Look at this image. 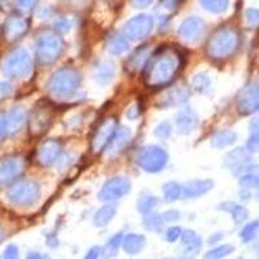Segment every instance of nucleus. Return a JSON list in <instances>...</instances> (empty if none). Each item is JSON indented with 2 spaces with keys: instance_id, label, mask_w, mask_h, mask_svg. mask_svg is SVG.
<instances>
[{
  "instance_id": "1",
  "label": "nucleus",
  "mask_w": 259,
  "mask_h": 259,
  "mask_svg": "<svg viewBox=\"0 0 259 259\" xmlns=\"http://www.w3.org/2000/svg\"><path fill=\"white\" fill-rule=\"evenodd\" d=\"M182 66V53L174 47L162 46L148 59L145 64V84L152 89L166 87L177 78Z\"/></svg>"
},
{
  "instance_id": "2",
  "label": "nucleus",
  "mask_w": 259,
  "mask_h": 259,
  "mask_svg": "<svg viewBox=\"0 0 259 259\" xmlns=\"http://www.w3.org/2000/svg\"><path fill=\"white\" fill-rule=\"evenodd\" d=\"M240 46V34L233 27L224 26L211 34L207 40L206 53L212 60H223L232 56Z\"/></svg>"
},
{
  "instance_id": "3",
  "label": "nucleus",
  "mask_w": 259,
  "mask_h": 259,
  "mask_svg": "<svg viewBox=\"0 0 259 259\" xmlns=\"http://www.w3.org/2000/svg\"><path fill=\"white\" fill-rule=\"evenodd\" d=\"M80 84V75L75 69L62 68L52 74L47 83L51 96L57 100H66L73 96Z\"/></svg>"
},
{
  "instance_id": "4",
  "label": "nucleus",
  "mask_w": 259,
  "mask_h": 259,
  "mask_svg": "<svg viewBox=\"0 0 259 259\" xmlns=\"http://www.w3.org/2000/svg\"><path fill=\"white\" fill-rule=\"evenodd\" d=\"M6 75L15 79H24L32 73V59L30 53L24 48H18L7 56L3 64Z\"/></svg>"
},
{
  "instance_id": "5",
  "label": "nucleus",
  "mask_w": 259,
  "mask_h": 259,
  "mask_svg": "<svg viewBox=\"0 0 259 259\" xmlns=\"http://www.w3.org/2000/svg\"><path fill=\"white\" fill-rule=\"evenodd\" d=\"M62 40L52 32H43L36 39V57L41 65H51L61 56Z\"/></svg>"
},
{
  "instance_id": "6",
  "label": "nucleus",
  "mask_w": 259,
  "mask_h": 259,
  "mask_svg": "<svg viewBox=\"0 0 259 259\" xmlns=\"http://www.w3.org/2000/svg\"><path fill=\"white\" fill-rule=\"evenodd\" d=\"M136 162L147 172H158L167 163V153L157 145H148L139 152Z\"/></svg>"
},
{
  "instance_id": "7",
  "label": "nucleus",
  "mask_w": 259,
  "mask_h": 259,
  "mask_svg": "<svg viewBox=\"0 0 259 259\" xmlns=\"http://www.w3.org/2000/svg\"><path fill=\"white\" fill-rule=\"evenodd\" d=\"M40 194V189L35 182L16 183L8 191V200L17 206H31L35 203Z\"/></svg>"
},
{
  "instance_id": "8",
  "label": "nucleus",
  "mask_w": 259,
  "mask_h": 259,
  "mask_svg": "<svg viewBox=\"0 0 259 259\" xmlns=\"http://www.w3.org/2000/svg\"><path fill=\"white\" fill-rule=\"evenodd\" d=\"M118 128L117 119L114 117H109L104 119L99 126L95 128V133L91 139V149L95 154H100L109 145L110 140L114 136Z\"/></svg>"
},
{
  "instance_id": "9",
  "label": "nucleus",
  "mask_w": 259,
  "mask_h": 259,
  "mask_svg": "<svg viewBox=\"0 0 259 259\" xmlns=\"http://www.w3.org/2000/svg\"><path fill=\"white\" fill-rule=\"evenodd\" d=\"M53 121L52 108L47 103H39L30 114V134L40 136L50 128Z\"/></svg>"
},
{
  "instance_id": "10",
  "label": "nucleus",
  "mask_w": 259,
  "mask_h": 259,
  "mask_svg": "<svg viewBox=\"0 0 259 259\" xmlns=\"http://www.w3.org/2000/svg\"><path fill=\"white\" fill-rule=\"evenodd\" d=\"M26 167V161L21 156H8L0 161V186H7L20 178Z\"/></svg>"
},
{
  "instance_id": "11",
  "label": "nucleus",
  "mask_w": 259,
  "mask_h": 259,
  "mask_svg": "<svg viewBox=\"0 0 259 259\" xmlns=\"http://www.w3.org/2000/svg\"><path fill=\"white\" fill-rule=\"evenodd\" d=\"M153 18L150 16L139 15L124 24L123 35L128 39L140 40V39L149 35V32L153 30Z\"/></svg>"
},
{
  "instance_id": "12",
  "label": "nucleus",
  "mask_w": 259,
  "mask_h": 259,
  "mask_svg": "<svg viewBox=\"0 0 259 259\" xmlns=\"http://www.w3.org/2000/svg\"><path fill=\"white\" fill-rule=\"evenodd\" d=\"M237 112L242 115H249L259 109V91L255 82L249 83L240 91L236 104Z\"/></svg>"
},
{
  "instance_id": "13",
  "label": "nucleus",
  "mask_w": 259,
  "mask_h": 259,
  "mask_svg": "<svg viewBox=\"0 0 259 259\" xmlns=\"http://www.w3.org/2000/svg\"><path fill=\"white\" fill-rule=\"evenodd\" d=\"M131 189V183L126 178H113L109 182H106L104 187L101 188L99 197L101 201H114L118 198L123 197L124 194H127Z\"/></svg>"
},
{
  "instance_id": "14",
  "label": "nucleus",
  "mask_w": 259,
  "mask_h": 259,
  "mask_svg": "<svg viewBox=\"0 0 259 259\" xmlns=\"http://www.w3.org/2000/svg\"><path fill=\"white\" fill-rule=\"evenodd\" d=\"M205 30V24L200 17H189L180 25L178 34L187 43H194L200 40Z\"/></svg>"
},
{
  "instance_id": "15",
  "label": "nucleus",
  "mask_w": 259,
  "mask_h": 259,
  "mask_svg": "<svg viewBox=\"0 0 259 259\" xmlns=\"http://www.w3.org/2000/svg\"><path fill=\"white\" fill-rule=\"evenodd\" d=\"M61 153V144L57 140H46L41 143L36 152V159L39 165L50 166L56 161L57 157Z\"/></svg>"
},
{
  "instance_id": "16",
  "label": "nucleus",
  "mask_w": 259,
  "mask_h": 259,
  "mask_svg": "<svg viewBox=\"0 0 259 259\" xmlns=\"http://www.w3.org/2000/svg\"><path fill=\"white\" fill-rule=\"evenodd\" d=\"M29 29V20L20 15H13L8 17L4 25V35L8 40H17L24 35Z\"/></svg>"
},
{
  "instance_id": "17",
  "label": "nucleus",
  "mask_w": 259,
  "mask_h": 259,
  "mask_svg": "<svg viewBox=\"0 0 259 259\" xmlns=\"http://www.w3.org/2000/svg\"><path fill=\"white\" fill-rule=\"evenodd\" d=\"M26 122V112L22 106H15L7 117V133L11 135L20 133Z\"/></svg>"
},
{
  "instance_id": "18",
  "label": "nucleus",
  "mask_w": 259,
  "mask_h": 259,
  "mask_svg": "<svg viewBox=\"0 0 259 259\" xmlns=\"http://www.w3.org/2000/svg\"><path fill=\"white\" fill-rule=\"evenodd\" d=\"M211 180H194V182L187 183L186 186L182 187V196L187 198L200 197L212 188Z\"/></svg>"
},
{
  "instance_id": "19",
  "label": "nucleus",
  "mask_w": 259,
  "mask_h": 259,
  "mask_svg": "<svg viewBox=\"0 0 259 259\" xmlns=\"http://www.w3.org/2000/svg\"><path fill=\"white\" fill-rule=\"evenodd\" d=\"M198 124L197 114L191 109H184L178 113L177 126L180 134H191Z\"/></svg>"
},
{
  "instance_id": "20",
  "label": "nucleus",
  "mask_w": 259,
  "mask_h": 259,
  "mask_svg": "<svg viewBox=\"0 0 259 259\" xmlns=\"http://www.w3.org/2000/svg\"><path fill=\"white\" fill-rule=\"evenodd\" d=\"M115 75V66L110 61H101L95 66L94 78L99 84L105 85L113 80Z\"/></svg>"
},
{
  "instance_id": "21",
  "label": "nucleus",
  "mask_w": 259,
  "mask_h": 259,
  "mask_svg": "<svg viewBox=\"0 0 259 259\" xmlns=\"http://www.w3.org/2000/svg\"><path fill=\"white\" fill-rule=\"evenodd\" d=\"M130 138H131V133H130V130L127 127H122V128L117 130L109 143V156L113 157L121 153L124 147L130 143Z\"/></svg>"
},
{
  "instance_id": "22",
  "label": "nucleus",
  "mask_w": 259,
  "mask_h": 259,
  "mask_svg": "<svg viewBox=\"0 0 259 259\" xmlns=\"http://www.w3.org/2000/svg\"><path fill=\"white\" fill-rule=\"evenodd\" d=\"M150 57L149 48L148 47H142L136 50L135 52L128 57V61H127V69L130 71H138L140 69H143L147 64L148 59Z\"/></svg>"
},
{
  "instance_id": "23",
  "label": "nucleus",
  "mask_w": 259,
  "mask_h": 259,
  "mask_svg": "<svg viewBox=\"0 0 259 259\" xmlns=\"http://www.w3.org/2000/svg\"><path fill=\"white\" fill-rule=\"evenodd\" d=\"M122 246H123L124 251L131 255L138 254L145 246V237L143 235H138V233H130L122 239Z\"/></svg>"
},
{
  "instance_id": "24",
  "label": "nucleus",
  "mask_w": 259,
  "mask_h": 259,
  "mask_svg": "<svg viewBox=\"0 0 259 259\" xmlns=\"http://www.w3.org/2000/svg\"><path fill=\"white\" fill-rule=\"evenodd\" d=\"M249 161H250V153L245 148H239V149L232 150L226 157V165L228 167L233 168V170H237V168L242 167Z\"/></svg>"
},
{
  "instance_id": "25",
  "label": "nucleus",
  "mask_w": 259,
  "mask_h": 259,
  "mask_svg": "<svg viewBox=\"0 0 259 259\" xmlns=\"http://www.w3.org/2000/svg\"><path fill=\"white\" fill-rule=\"evenodd\" d=\"M188 97H189L188 90L184 89V87H179V89H175L171 92H168V94L162 99V103L159 104V106L179 105V104L188 100Z\"/></svg>"
},
{
  "instance_id": "26",
  "label": "nucleus",
  "mask_w": 259,
  "mask_h": 259,
  "mask_svg": "<svg viewBox=\"0 0 259 259\" xmlns=\"http://www.w3.org/2000/svg\"><path fill=\"white\" fill-rule=\"evenodd\" d=\"M106 47L113 55H121L124 51L128 50V40L121 34H112L106 40Z\"/></svg>"
},
{
  "instance_id": "27",
  "label": "nucleus",
  "mask_w": 259,
  "mask_h": 259,
  "mask_svg": "<svg viewBox=\"0 0 259 259\" xmlns=\"http://www.w3.org/2000/svg\"><path fill=\"white\" fill-rule=\"evenodd\" d=\"M183 245L186 247V253L196 254L201 249V237L193 231H186L182 235Z\"/></svg>"
},
{
  "instance_id": "28",
  "label": "nucleus",
  "mask_w": 259,
  "mask_h": 259,
  "mask_svg": "<svg viewBox=\"0 0 259 259\" xmlns=\"http://www.w3.org/2000/svg\"><path fill=\"white\" fill-rule=\"evenodd\" d=\"M236 139H237V135H236V133H233L232 130H223V131H219L212 136L211 144L215 148L228 147L236 142Z\"/></svg>"
},
{
  "instance_id": "29",
  "label": "nucleus",
  "mask_w": 259,
  "mask_h": 259,
  "mask_svg": "<svg viewBox=\"0 0 259 259\" xmlns=\"http://www.w3.org/2000/svg\"><path fill=\"white\" fill-rule=\"evenodd\" d=\"M115 215V207L114 206H103L99 211L95 214L94 217V224L96 227H104L106 224H109V222L114 218Z\"/></svg>"
},
{
  "instance_id": "30",
  "label": "nucleus",
  "mask_w": 259,
  "mask_h": 259,
  "mask_svg": "<svg viewBox=\"0 0 259 259\" xmlns=\"http://www.w3.org/2000/svg\"><path fill=\"white\" fill-rule=\"evenodd\" d=\"M221 207L232 215L233 221L236 223H241V222H244L247 218V210L244 206H240V205H236V203L227 202L224 205H222Z\"/></svg>"
},
{
  "instance_id": "31",
  "label": "nucleus",
  "mask_w": 259,
  "mask_h": 259,
  "mask_svg": "<svg viewBox=\"0 0 259 259\" xmlns=\"http://www.w3.org/2000/svg\"><path fill=\"white\" fill-rule=\"evenodd\" d=\"M201 4L209 12L222 13L228 8L230 0H201Z\"/></svg>"
},
{
  "instance_id": "32",
  "label": "nucleus",
  "mask_w": 259,
  "mask_h": 259,
  "mask_svg": "<svg viewBox=\"0 0 259 259\" xmlns=\"http://www.w3.org/2000/svg\"><path fill=\"white\" fill-rule=\"evenodd\" d=\"M158 205V198L154 197V196H143L138 202V210L142 214H149V212L153 211L154 207Z\"/></svg>"
},
{
  "instance_id": "33",
  "label": "nucleus",
  "mask_w": 259,
  "mask_h": 259,
  "mask_svg": "<svg viewBox=\"0 0 259 259\" xmlns=\"http://www.w3.org/2000/svg\"><path fill=\"white\" fill-rule=\"evenodd\" d=\"M163 196L167 201H175L182 197V187L175 182H170L163 186Z\"/></svg>"
},
{
  "instance_id": "34",
  "label": "nucleus",
  "mask_w": 259,
  "mask_h": 259,
  "mask_svg": "<svg viewBox=\"0 0 259 259\" xmlns=\"http://www.w3.org/2000/svg\"><path fill=\"white\" fill-rule=\"evenodd\" d=\"M148 217L144 219V227L149 231H158L163 226V219L158 214H147Z\"/></svg>"
},
{
  "instance_id": "35",
  "label": "nucleus",
  "mask_w": 259,
  "mask_h": 259,
  "mask_svg": "<svg viewBox=\"0 0 259 259\" xmlns=\"http://www.w3.org/2000/svg\"><path fill=\"white\" fill-rule=\"evenodd\" d=\"M122 239H123V236H122L121 233H118V235L113 236L112 239L109 240V242H108L105 246L106 256L115 255V253L118 251V247L121 246V244H122Z\"/></svg>"
},
{
  "instance_id": "36",
  "label": "nucleus",
  "mask_w": 259,
  "mask_h": 259,
  "mask_svg": "<svg viewBox=\"0 0 259 259\" xmlns=\"http://www.w3.org/2000/svg\"><path fill=\"white\" fill-rule=\"evenodd\" d=\"M258 231H259V223L258 222H253V223L247 224L245 227L244 230L241 232V237L245 242H249L251 240H254L258 235Z\"/></svg>"
},
{
  "instance_id": "37",
  "label": "nucleus",
  "mask_w": 259,
  "mask_h": 259,
  "mask_svg": "<svg viewBox=\"0 0 259 259\" xmlns=\"http://www.w3.org/2000/svg\"><path fill=\"white\" fill-rule=\"evenodd\" d=\"M233 251V247L231 245H222V246L217 247V249H212L209 253L206 254V258H224L228 254H231Z\"/></svg>"
},
{
  "instance_id": "38",
  "label": "nucleus",
  "mask_w": 259,
  "mask_h": 259,
  "mask_svg": "<svg viewBox=\"0 0 259 259\" xmlns=\"http://www.w3.org/2000/svg\"><path fill=\"white\" fill-rule=\"evenodd\" d=\"M251 135L249 138V142H247V148L251 152H256L259 148V135H258V124H256V119H254V122L251 123Z\"/></svg>"
},
{
  "instance_id": "39",
  "label": "nucleus",
  "mask_w": 259,
  "mask_h": 259,
  "mask_svg": "<svg viewBox=\"0 0 259 259\" xmlns=\"http://www.w3.org/2000/svg\"><path fill=\"white\" fill-rule=\"evenodd\" d=\"M210 84V79L207 77L206 74L200 73L197 75H194L193 78V85L196 87V90L198 91H203V90H206Z\"/></svg>"
},
{
  "instance_id": "40",
  "label": "nucleus",
  "mask_w": 259,
  "mask_h": 259,
  "mask_svg": "<svg viewBox=\"0 0 259 259\" xmlns=\"http://www.w3.org/2000/svg\"><path fill=\"white\" fill-rule=\"evenodd\" d=\"M240 184L245 188H256L259 184V179L256 174H247L240 179Z\"/></svg>"
},
{
  "instance_id": "41",
  "label": "nucleus",
  "mask_w": 259,
  "mask_h": 259,
  "mask_svg": "<svg viewBox=\"0 0 259 259\" xmlns=\"http://www.w3.org/2000/svg\"><path fill=\"white\" fill-rule=\"evenodd\" d=\"M170 134H171V127L167 122H163V123L158 124L156 128V131H154V135H156L158 139H161V140L168 138V136H170Z\"/></svg>"
},
{
  "instance_id": "42",
  "label": "nucleus",
  "mask_w": 259,
  "mask_h": 259,
  "mask_svg": "<svg viewBox=\"0 0 259 259\" xmlns=\"http://www.w3.org/2000/svg\"><path fill=\"white\" fill-rule=\"evenodd\" d=\"M182 235V230L179 227H170L167 231H166V240L168 242H175Z\"/></svg>"
},
{
  "instance_id": "43",
  "label": "nucleus",
  "mask_w": 259,
  "mask_h": 259,
  "mask_svg": "<svg viewBox=\"0 0 259 259\" xmlns=\"http://www.w3.org/2000/svg\"><path fill=\"white\" fill-rule=\"evenodd\" d=\"M246 20L247 22L251 25L253 27H255L258 25V21H259V12L256 9H247L246 11Z\"/></svg>"
},
{
  "instance_id": "44",
  "label": "nucleus",
  "mask_w": 259,
  "mask_h": 259,
  "mask_svg": "<svg viewBox=\"0 0 259 259\" xmlns=\"http://www.w3.org/2000/svg\"><path fill=\"white\" fill-rule=\"evenodd\" d=\"M17 6L24 11H31L36 6L38 0H16Z\"/></svg>"
},
{
  "instance_id": "45",
  "label": "nucleus",
  "mask_w": 259,
  "mask_h": 259,
  "mask_svg": "<svg viewBox=\"0 0 259 259\" xmlns=\"http://www.w3.org/2000/svg\"><path fill=\"white\" fill-rule=\"evenodd\" d=\"M55 26H56V29L59 30L60 32H68L69 30H70V24H69V21L66 20V18H60L59 21H57L56 24H55Z\"/></svg>"
},
{
  "instance_id": "46",
  "label": "nucleus",
  "mask_w": 259,
  "mask_h": 259,
  "mask_svg": "<svg viewBox=\"0 0 259 259\" xmlns=\"http://www.w3.org/2000/svg\"><path fill=\"white\" fill-rule=\"evenodd\" d=\"M153 3V0H131V6L136 9H145Z\"/></svg>"
},
{
  "instance_id": "47",
  "label": "nucleus",
  "mask_w": 259,
  "mask_h": 259,
  "mask_svg": "<svg viewBox=\"0 0 259 259\" xmlns=\"http://www.w3.org/2000/svg\"><path fill=\"white\" fill-rule=\"evenodd\" d=\"M7 134V117L4 113H0V142H3Z\"/></svg>"
},
{
  "instance_id": "48",
  "label": "nucleus",
  "mask_w": 259,
  "mask_h": 259,
  "mask_svg": "<svg viewBox=\"0 0 259 259\" xmlns=\"http://www.w3.org/2000/svg\"><path fill=\"white\" fill-rule=\"evenodd\" d=\"M180 2L182 0H162V6H163V8L167 9V11H174V9H177L179 7Z\"/></svg>"
},
{
  "instance_id": "49",
  "label": "nucleus",
  "mask_w": 259,
  "mask_h": 259,
  "mask_svg": "<svg viewBox=\"0 0 259 259\" xmlns=\"http://www.w3.org/2000/svg\"><path fill=\"white\" fill-rule=\"evenodd\" d=\"M4 256L6 258H17L18 256V249L16 245H9L4 251Z\"/></svg>"
},
{
  "instance_id": "50",
  "label": "nucleus",
  "mask_w": 259,
  "mask_h": 259,
  "mask_svg": "<svg viewBox=\"0 0 259 259\" xmlns=\"http://www.w3.org/2000/svg\"><path fill=\"white\" fill-rule=\"evenodd\" d=\"M12 92V85L7 82H0V97H6Z\"/></svg>"
},
{
  "instance_id": "51",
  "label": "nucleus",
  "mask_w": 259,
  "mask_h": 259,
  "mask_svg": "<svg viewBox=\"0 0 259 259\" xmlns=\"http://www.w3.org/2000/svg\"><path fill=\"white\" fill-rule=\"evenodd\" d=\"M139 115H140V108H139L138 105H133L128 110H127V117H128L130 119H136Z\"/></svg>"
},
{
  "instance_id": "52",
  "label": "nucleus",
  "mask_w": 259,
  "mask_h": 259,
  "mask_svg": "<svg viewBox=\"0 0 259 259\" xmlns=\"http://www.w3.org/2000/svg\"><path fill=\"white\" fill-rule=\"evenodd\" d=\"M178 218H179V212L175 211V210L167 211L165 215H163V217H162V219L166 222H174V221H177Z\"/></svg>"
},
{
  "instance_id": "53",
  "label": "nucleus",
  "mask_w": 259,
  "mask_h": 259,
  "mask_svg": "<svg viewBox=\"0 0 259 259\" xmlns=\"http://www.w3.org/2000/svg\"><path fill=\"white\" fill-rule=\"evenodd\" d=\"M101 254V250H100V247H97L95 246L94 249H91V250L89 251V254H87V258H97V256H100Z\"/></svg>"
},
{
  "instance_id": "54",
  "label": "nucleus",
  "mask_w": 259,
  "mask_h": 259,
  "mask_svg": "<svg viewBox=\"0 0 259 259\" xmlns=\"http://www.w3.org/2000/svg\"><path fill=\"white\" fill-rule=\"evenodd\" d=\"M4 237H6V235H4V232L2 230H0V242L3 241L4 240Z\"/></svg>"
}]
</instances>
